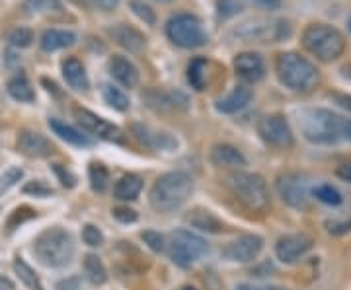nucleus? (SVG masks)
<instances>
[{"mask_svg":"<svg viewBox=\"0 0 351 290\" xmlns=\"http://www.w3.org/2000/svg\"><path fill=\"white\" fill-rule=\"evenodd\" d=\"M299 125L302 137L313 144H336L343 140L351 142V119L324 107L304 109Z\"/></svg>","mask_w":351,"mask_h":290,"instance_id":"nucleus-1","label":"nucleus"},{"mask_svg":"<svg viewBox=\"0 0 351 290\" xmlns=\"http://www.w3.org/2000/svg\"><path fill=\"white\" fill-rule=\"evenodd\" d=\"M276 75L279 82L295 94H311L320 84V70L316 64L295 51L277 55Z\"/></svg>","mask_w":351,"mask_h":290,"instance_id":"nucleus-2","label":"nucleus"},{"mask_svg":"<svg viewBox=\"0 0 351 290\" xmlns=\"http://www.w3.org/2000/svg\"><path fill=\"white\" fill-rule=\"evenodd\" d=\"M302 47L322 63H334L346 51V38L338 27L316 22L304 27Z\"/></svg>","mask_w":351,"mask_h":290,"instance_id":"nucleus-3","label":"nucleus"},{"mask_svg":"<svg viewBox=\"0 0 351 290\" xmlns=\"http://www.w3.org/2000/svg\"><path fill=\"white\" fill-rule=\"evenodd\" d=\"M193 181L184 172H168L160 176L151 189V205L158 213H170L188 201Z\"/></svg>","mask_w":351,"mask_h":290,"instance_id":"nucleus-4","label":"nucleus"},{"mask_svg":"<svg viewBox=\"0 0 351 290\" xmlns=\"http://www.w3.org/2000/svg\"><path fill=\"white\" fill-rule=\"evenodd\" d=\"M34 252L45 267L61 269L69 265L75 257V240L71 232L63 228H47L36 238Z\"/></svg>","mask_w":351,"mask_h":290,"instance_id":"nucleus-5","label":"nucleus"},{"mask_svg":"<svg viewBox=\"0 0 351 290\" xmlns=\"http://www.w3.org/2000/svg\"><path fill=\"white\" fill-rule=\"evenodd\" d=\"M226 185L248 211H254V213L269 211L271 195H269L267 183L262 176L248 174V172H234L226 177Z\"/></svg>","mask_w":351,"mask_h":290,"instance_id":"nucleus-6","label":"nucleus"},{"mask_svg":"<svg viewBox=\"0 0 351 290\" xmlns=\"http://www.w3.org/2000/svg\"><path fill=\"white\" fill-rule=\"evenodd\" d=\"M166 38L180 49H197L209 41L199 18L188 12L174 14L166 22Z\"/></svg>","mask_w":351,"mask_h":290,"instance_id":"nucleus-7","label":"nucleus"},{"mask_svg":"<svg viewBox=\"0 0 351 290\" xmlns=\"http://www.w3.org/2000/svg\"><path fill=\"white\" fill-rule=\"evenodd\" d=\"M293 25L283 18H256L237 29V36L246 41H260V43H279L291 38Z\"/></svg>","mask_w":351,"mask_h":290,"instance_id":"nucleus-8","label":"nucleus"},{"mask_svg":"<svg viewBox=\"0 0 351 290\" xmlns=\"http://www.w3.org/2000/svg\"><path fill=\"white\" fill-rule=\"evenodd\" d=\"M277 193L281 201L295 211H306L311 207V179L301 172H285L277 177Z\"/></svg>","mask_w":351,"mask_h":290,"instance_id":"nucleus-9","label":"nucleus"},{"mask_svg":"<svg viewBox=\"0 0 351 290\" xmlns=\"http://www.w3.org/2000/svg\"><path fill=\"white\" fill-rule=\"evenodd\" d=\"M205 253H207V243L197 234L184 230V228L170 234V259L176 265H193Z\"/></svg>","mask_w":351,"mask_h":290,"instance_id":"nucleus-10","label":"nucleus"},{"mask_svg":"<svg viewBox=\"0 0 351 290\" xmlns=\"http://www.w3.org/2000/svg\"><path fill=\"white\" fill-rule=\"evenodd\" d=\"M258 133L263 142L276 148H291L295 144V135L289 125L287 117L281 114L265 115L258 123Z\"/></svg>","mask_w":351,"mask_h":290,"instance_id":"nucleus-11","label":"nucleus"},{"mask_svg":"<svg viewBox=\"0 0 351 290\" xmlns=\"http://www.w3.org/2000/svg\"><path fill=\"white\" fill-rule=\"evenodd\" d=\"M75 117L78 121V125L82 127L84 131L96 135L101 140H110V142H121L123 140V133L117 125H113L110 121H106L100 115L92 114L84 107H75Z\"/></svg>","mask_w":351,"mask_h":290,"instance_id":"nucleus-12","label":"nucleus"},{"mask_svg":"<svg viewBox=\"0 0 351 290\" xmlns=\"http://www.w3.org/2000/svg\"><path fill=\"white\" fill-rule=\"evenodd\" d=\"M314 240L306 234H289L279 238L276 243V255L281 263H295L313 250Z\"/></svg>","mask_w":351,"mask_h":290,"instance_id":"nucleus-13","label":"nucleus"},{"mask_svg":"<svg viewBox=\"0 0 351 290\" xmlns=\"http://www.w3.org/2000/svg\"><path fill=\"white\" fill-rule=\"evenodd\" d=\"M263 248V240L256 234H248V236H242L239 240L230 241L223 250V255L228 261H234V263H248L254 261Z\"/></svg>","mask_w":351,"mask_h":290,"instance_id":"nucleus-14","label":"nucleus"},{"mask_svg":"<svg viewBox=\"0 0 351 290\" xmlns=\"http://www.w3.org/2000/svg\"><path fill=\"white\" fill-rule=\"evenodd\" d=\"M16 146L27 158H49L55 152V146L47 137H43L41 133H36V131H27V129L20 131Z\"/></svg>","mask_w":351,"mask_h":290,"instance_id":"nucleus-15","label":"nucleus"},{"mask_svg":"<svg viewBox=\"0 0 351 290\" xmlns=\"http://www.w3.org/2000/svg\"><path fill=\"white\" fill-rule=\"evenodd\" d=\"M108 36L129 53H141L147 47V38L138 31L137 27L129 24H115L108 27Z\"/></svg>","mask_w":351,"mask_h":290,"instance_id":"nucleus-16","label":"nucleus"},{"mask_svg":"<svg viewBox=\"0 0 351 290\" xmlns=\"http://www.w3.org/2000/svg\"><path fill=\"white\" fill-rule=\"evenodd\" d=\"M234 70L246 82H258L265 76V63L258 53H240L234 57Z\"/></svg>","mask_w":351,"mask_h":290,"instance_id":"nucleus-17","label":"nucleus"},{"mask_svg":"<svg viewBox=\"0 0 351 290\" xmlns=\"http://www.w3.org/2000/svg\"><path fill=\"white\" fill-rule=\"evenodd\" d=\"M110 75L125 88H135L138 84V68L123 55H113L110 59Z\"/></svg>","mask_w":351,"mask_h":290,"instance_id":"nucleus-18","label":"nucleus"},{"mask_svg":"<svg viewBox=\"0 0 351 290\" xmlns=\"http://www.w3.org/2000/svg\"><path fill=\"white\" fill-rule=\"evenodd\" d=\"M61 70H63L66 84L73 90H76V92H86V90L90 88V80H88L86 68H84V64L80 63L76 57L64 59L63 63H61Z\"/></svg>","mask_w":351,"mask_h":290,"instance_id":"nucleus-19","label":"nucleus"},{"mask_svg":"<svg viewBox=\"0 0 351 290\" xmlns=\"http://www.w3.org/2000/svg\"><path fill=\"white\" fill-rule=\"evenodd\" d=\"M252 98H254L252 88H248V86H237L226 98L217 101V111L226 115L239 114V111H242L250 103Z\"/></svg>","mask_w":351,"mask_h":290,"instance_id":"nucleus-20","label":"nucleus"},{"mask_svg":"<svg viewBox=\"0 0 351 290\" xmlns=\"http://www.w3.org/2000/svg\"><path fill=\"white\" fill-rule=\"evenodd\" d=\"M75 31H69V29H45L41 39H39V47L45 53H55V51L66 49V47L75 45Z\"/></svg>","mask_w":351,"mask_h":290,"instance_id":"nucleus-21","label":"nucleus"},{"mask_svg":"<svg viewBox=\"0 0 351 290\" xmlns=\"http://www.w3.org/2000/svg\"><path fill=\"white\" fill-rule=\"evenodd\" d=\"M211 162L217 168H244L246 158L239 148H234L230 144H217L211 150Z\"/></svg>","mask_w":351,"mask_h":290,"instance_id":"nucleus-22","label":"nucleus"},{"mask_svg":"<svg viewBox=\"0 0 351 290\" xmlns=\"http://www.w3.org/2000/svg\"><path fill=\"white\" fill-rule=\"evenodd\" d=\"M186 222L191 228H197L201 232H209V234H219L225 228V224L211 211H207V209H193L186 216Z\"/></svg>","mask_w":351,"mask_h":290,"instance_id":"nucleus-23","label":"nucleus"},{"mask_svg":"<svg viewBox=\"0 0 351 290\" xmlns=\"http://www.w3.org/2000/svg\"><path fill=\"white\" fill-rule=\"evenodd\" d=\"M49 129L64 142H69V144H75V146H82V148H86V146H92V140L88 139L86 135H82L80 131H76L71 125H66L63 121H59V119H49Z\"/></svg>","mask_w":351,"mask_h":290,"instance_id":"nucleus-24","label":"nucleus"},{"mask_svg":"<svg viewBox=\"0 0 351 290\" xmlns=\"http://www.w3.org/2000/svg\"><path fill=\"white\" fill-rule=\"evenodd\" d=\"M141 189H143V179L135 176V174H129V176H123L115 183L113 195L119 201H135Z\"/></svg>","mask_w":351,"mask_h":290,"instance_id":"nucleus-25","label":"nucleus"},{"mask_svg":"<svg viewBox=\"0 0 351 290\" xmlns=\"http://www.w3.org/2000/svg\"><path fill=\"white\" fill-rule=\"evenodd\" d=\"M6 90H8L10 98H14L16 101H20V103H32V101L36 100L34 88H32L29 80H27L24 75H18L14 76V78H10L8 84H6Z\"/></svg>","mask_w":351,"mask_h":290,"instance_id":"nucleus-26","label":"nucleus"},{"mask_svg":"<svg viewBox=\"0 0 351 290\" xmlns=\"http://www.w3.org/2000/svg\"><path fill=\"white\" fill-rule=\"evenodd\" d=\"M135 133H137V137L145 144H149L152 148H172L176 146V140L170 139V135H164V133H151L147 127H138L135 125Z\"/></svg>","mask_w":351,"mask_h":290,"instance_id":"nucleus-27","label":"nucleus"},{"mask_svg":"<svg viewBox=\"0 0 351 290\" xmlns=\"http://www.w3.org/2000/svg\"><path fill=\"white\" fill-rule=\"evenodd\" d=\"M101 96H104V100H106L108 105H112L113 109H117V111H121V114L131 107L129 98H127L121 90L115 88L113 84H101Z\"/></svg>","mask_w":351,"mask_h":290,"instance_id":"nucleus-28","label":"nucleus"},{"mask_svg":"<svg viewBox=\"0 0 351 290\" xmlns=\"http://www.w3.org/2000/svg\"><path fill=\"white\" fill-rule=\"evenodd\" d=\"M84 271H86V277L92 285H104L108 280V271H106V267H104L98 255H92V253L86 255Z\"/></svg>","mask_w":351,"mask_h":290,"instance_id":"nucleus-29","label":"nucleus"},{"mask_svg":"<svg viewBox=\"0 0 351 290\" xmlns=\"http://www.w3.org/2000/svg\"><path fill=\"white\" fill-rule=\"evenodd\" d=\"M14 271H16V275H18V278L24 282L25 287H27V290H43V287H41V282H39L38 275H36V271L32 269V267L25 263L24 259L18 255L16 259H14Z\"/></svg>","mask_w":351,"mask_h":290,"instance_id":"nucleus-30","label":"nucleus"},{"mask_svg":"<svg viewBox=\"0 0 351 290\" xmlns=\"http://www.w3.org/2000/svg\"><path fill=\"white\" fill-rule=\"evenodd\" d=\"M88 177H90V185L96 193H104L110 181V172L108 168L100 162H92L88 168Z\"/></svg>","mask_w":351,"mask_h":290,"instance_id":"nucleus-31","label":"nucleus"},{"mask_svg":"<svg viewBox=\"0 0 351 290\" xmlns=\"http://www.w3.org/2000/svg\"><path fill=\"white\" fill-rule=\"evenodd\" d=\"M205 70H207V61L201 57L193 59L188 66V82L197 92L205 90Z\"/></svg>","mask_w":351,"mask_h":290,"instance_id":"nucleus-32","label":"nucleus"},{"mask_svg":"<svg viewBox=\"0 0 351 290\" xmlns=\"http://www.w3.org/2000/svg\"><path fill=\"white\" fill-rule=\"evenodd\" d=\"M313 195L318 199L320 202H324L328 207H339L343 202V197L334 185L330 183H322V185H316L313 189Z\"/></svg>","mask_w":351,"mask_h":290,"instance_id":"nucleus-33","label":"nucleus"},{"mask_svg":"<svg viewBox=\"0 0 351 290\" xmlns=\"http://www.w3.org/2000/svg\"><path fill=\"white\" fill-rule=\"evenodd\" d=\"M34 41V31L29 27H14L12 31L8 34V43L12 47H18V49H24V47H29Z\"/></svg>","mask_w":351,"mask_h":290,"instance_id":"nucleus-34","label":"nucleus"},{"mask_svg":"<svg viewBox=\"0 0 351 290\" xmlns=\"http://www.w3.org/2000/svg\"><path fill=\"white\" fill-rule=\"evenodd\" d=\"M38 213L34 211V209H29V207H22V209H16L10 218H8V222H6V228H8V232H14L16 228L20 226V224H24L27 220H32V218H36Z\"/></svg>","mask_w":351,"mask_h":290,"instance_id":"nucleus-35","label":"nucleus"},{"mask_svg":"<svg viewBox=\"0 0 351 290\" xmlns=\"http://www.w3.org/2000/svg\"><path fill=\"white\" fill-rule=\"evenodd\" d=\"M244 10V2L242 0H217V14L219 18H232Z\"/></svg>","mask_w":351,"mask_h":290,"instance_id":"nucleus-36","label":"nucleus"},{"mask_svg":"<svg viewBox=\"0 0 351 290\" xmlns=\"http://www.w3.org/2000/svg\"><path fill=\"white\" fill-rule=\"evenodd\" d=\"M131 8H133V12L137 14L138 18L147 25L156 24V14H154V10H152L145 0H131Z\"/></svg>","mask_w":351,"mask_h":290,"instance_id":"nucleus-37","label":"nucleus"},{"mask_svg":"<svg viewBox=\"0 0 351 290\" xmlns=\"http://www.w3.org/2000/svg\"><path fill=\"white\" fill-rule=\"evenodd\" d=\"M82 240H84V243H88L90 248H100L101 243H104V234H101V230L98 226L86 224L84 230H82Z\"/></svg>","mask_w":351,"mask_h":290,"instance_id":"nucleus-38","label":"nucleus"},{"mask_svg":"<svg viewBox=\"0 0 351 290\" xmlns=\"http://www.w3.org/2000/svg\"><path fill=\"white\" fill-rule=\"evenodd\" d=\"M24 176V172L20 170V168H10L4 176L0 177V195L4 193V191H8L10 187H14L20 179Z\"/></svg>","mask_w":351,"mask_h":290,"instance_id":"nucleus-39","label":"nucleus"},{"mask_svg":"<svg viewBox=\"0 0 351 290\" xmlns=\"http://www.w3.org/2000/svg\"><path fill=\"white\" fill-rule=\"evenodd\" d=\"M24 193L25 195H36V197H47V195H53V189H51L49 185L45 183V181H29V183H25L24 185Z\"/></svg>","mask_w":351,"mask_h":290,"instance_id":"nucleus-40","label":"nucleus"},{"mask_svg":"<svg viewBox=\"0 0 351 290\" xmlns=\"http://www.w3.org/2000/svg\"><path fill=\"white\" fill-rule=\"evenodd\" d=\"M141 238H143V241L151 248L152 252H162L164 250L162 234H158V232H154V230H147V232L141 234Z\"/></svg>","mask_w":351,"mask_h":290,"instance_id":"nucleus-41","label":"nucleus"},{"mask_svg":"<svg viewBox=\"0 0 351 290\" xmlns=\"http://www.w3.org/2000/svg\"><path fill=\"white\" fill-rule=\"evenodd\" d=\"M53 172H55V176L59 177V181H61V185L66 187V189H73L76 185V177L64 168L63 164H53Z\"/></svg>","mask_w":351,"mask_h":290,"instance_id":"nucleus-42","label":"nucleus"},{"mask_svg":"<svg viewBox=\"0 0 351 290\" xmlns=\"http://www.w3.org/2000/svg\"><path fill=\"white\" fill-rule=\"evenodd\" d=\"M112 215L115 220H119V222H123V224H129V222H137V211H133V209H127V207H119V209H113Z\"/></svg>","mask_w":351,"mask_h":290,"instance_id":"nucleus-43","label":"nucleus"},{"mask_svg":"<svg viewBox=\"0 0 351 290\" xmlns=\"http://www.w3.org/2000/svg\"><path fill=\"white\" fill-rule=\"evenodd\" d=\"M24 6L29 12H45V10H51L53 6H57V0H27Z\"/></svg>","mask_w":351,"mask_h":290,"instance_id":"nucleus-44","label":"nucleus"},{"mask_svg":"<svg viewBox=\"0 0 351 290\" xmlns=\"http://www.w3.org/2000/svg\"><path fill=\"white\" fill-rule=\"evenodd\" d=\"M88 4L98 8L101 12H113L119 6V0H88Z\"/></svg>","mask_w":351,"mask_h":290,"instance_id":"nucleus-45","label":"nucleus"},{"mask_svg":"<svg viewBox=\"0 0 351 290\" xmlns=\"http://www.w3.org/2000/svg\"><path fill=\"white\" fill-rule=\"evenodd\" d=\"M330 98L336 101L339 107L348 109V111L351 114V94H343V92H332V94H330Z\"/></svg>","mask_w":351,"mask_h":290,"instance_id":"nucleus-46","label":"nucleus"},{"mask_svg":"<svg viewBox=\"0 0 351 290\" xmlns=\"http://www.w3.org/2000/svg\"><path fill=\"white\" fill-rule=\"evenodd\" d=\"M57 290H80V278L78 277H69L63 278V280H59L57 282Z\"/></svg>","mask_w":351,"mask_h":290,"instance_id":"nucleus-47","label":"nucleus"},{"mask_svg":"<svg viewBox=\"0 0 351 290\" xmlns=\"http://www.w3.org/2000/svg\"><path fill=\"white\" fill-rule=\"evenodd\" d=\"M326 226L330 234H343L351 230V222H328Z\"/></svg>","mask_w":351,"mask_h":290,"instance_id":"nucleus-48","label":"nucleus"},{"mask_svg":"<svg viewBox=\"0 0 351 290\" xmlns=\"http://www.w3.org/2000/svg\"><path fill=\"white\" fill-rule=\"evenodd\" d=\"M336 176H338L341 181H348V183H351V162H343L341 166H338Z\"/></svg>","mask_w":351,"mask_h":290,"instance_id":"nucleus-49","label":"nucleus"},{"mask_svg":"<svg viewBox=\"0 0 351 290\" xmlns=\"http://www.w3.org/2000/svg\"><path fill=\"white\" fill-rule=\"evenodd\" d=\"M237 290H287L281 287H252V285H240Z\"/></svg>","mask_w":351,"mask_h":290,"instance_id":"nucleus-50","label":"nucleus"},{"mask_svg":"<svg viewBox=\"0 0 351 290\" xmlns=\"http://www.w3.org/2000/svg\"><path fill=\"white\" fill-rule=\"evenodd\" d=\"M260 6H265V8H277L281 0H256Z\"/></svg>","mask_w":351,"mask_h":290,"instance_id":"nucleus-51","label":"nucleus"},{"mask_svg":"<svg viewBox=\"0 0 351 290\" xmlns=\"http://www.w3.org/2000/svg\"><path fill=\"white\" fill-rule=\"evenodd\" d=\"M0 290H14V285L10 278H0Z\"/></svg>","mask_w":351,"mask_h":290,"instance_id":"nucleus-52","label":"nucleus"},{"mask_svg":"<svg viewBox=\"0 0 351 290\" xmlns=\"http://www.w3.org/2000/svg\"><path fill=\"white\" fill-rule=\"evenodd\" d=\"M182 290H195V289H193V287H184Z\"/></svg>","mask_w":351,"mask_h":290,"instance_id":"nucleus-53","label":"nucleus"},{"mask_svg":"<svg viewBox=\"0 0 351 290\" xmlns=\"http://www.w3.org/2000/svg\"><path fill=\"white\" fill-rule=\"evenodd\" d=\"M348 25H350V31H351V18H350V20H348Z\"/></svg>","mask_w":351,"mask_h":290,"instance_id":"nucleus-54","label":"nucleus"},{"mask_svg":"<svg viewBox=\"0 0 351 290\" xmlns=\"http://www.w3.org/2000/svg\"><path fill=\"white\" fill-rule=\"evenodd\" d=\"M156 2H170V0H156Z\"/></svg>","mask_w":351,"mask_h":290,"instance_id":"nucleus-55","label":"nucleus"}]
</instances>
